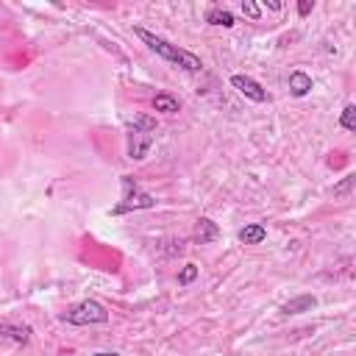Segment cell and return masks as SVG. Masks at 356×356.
<instances>
[{"mask_svg":"<svg viewBox=\"0 0 356 356\" xmlns=\"http://www.w3.org/2000/svg\"><path fill=\"white\" fill-rule=\"evenodd\" d=\"M178 108H181L178 97H172V95H167V92H159V95L153 97V111H161V114H175Z\"/></svg>","mask_w":356,"mask_h":356,"instance_id":"cell-12","label":"cell"},{"mask_svg":"<svg viewBox=\"0 0 356 356\" xmlns=\"http://www.w3.org/2000/svg\"><path fill=\"white\" fill-rule=\"evenodd\" d=\"M61 323H70V325H103V323H108V312H106V306L100 300L86 298V300H78L75 306H70L61 314Z\"/></svg>","mask_w":356,"mask_h":356,"instance_id":"cell-3","label":"cell"},{"mask_svg":"<svg viewBox=\"0 0 356 356\" xmlns=\"http://www.w3.org/2000/svg\"><path fill=\"white\" fill-rule=\"evenodd\" d=\"M206 22H209V25H217V28H234V25H236V17H234V11L214 6V8L206 11Z\"/></svg>","mask_w":356,"mask_h":356,"instance_id":"cell-10","label":"cell"},{"mask_svg":"<svg viewBox=\"0 0 356 356\" xmlns=\"http://www.w3.org/2000/svg\"><path fill=\"white\" fill-rule=\"evenodd\" d=\"M317 306V298L314 295H298V298H289L284 306H281V314H303V312H312Z\"/></svg>","mask_w":356,"mask_h":356,"instance_id":"cell-9","label":"cell"},{"mask_svg":"<svg viewBox=\"0 0 356 356\" xmlns=\"http://www.w3.org/2000/svg\"><path fill=\"white\" fill-rule=\"evenodd\" d=\"M128 128V147H125V153H128V159L131 161H145L147 159V153H150V147H153V131H145V128H136V125H125Z\"/></svg>","mask_w":356,"mask_h":356,"instance_id":"cell-4","label":"cell"},{"mask_svg":"<svg viewBox=\"0 0 356 356\" xmlns=\"http://www.w3.org/2000/svg\"><path fill=\"white\" fill-rule=\"evenodd\" d=\"M353 186H356V175L348 172L339 184H334V197H350L353 195Z\"/></svg>","mask_w":356,"mask_h":356,"instance_id":"cell-14","label":"cell"},{"mask_svg":"<svg viewBox=\"0 0 356 356\" xmlns=\"http://www.w3.org/2000/svg\"><path fill=\"white\" fill-rule=\"evenodd\" d=\"M236 239H239L242 245H261V242L267 239V228H264L261 222H248L245 228L236 231Z\"/></svg>","mask_w":356,"mask_h":356,"instance_id":"cell-8","label":"cell"},{"mask_svg":"<svg viewBox=\"0 0 356 356\" xmlns=\"http://www.w3.org/2000/svg\"><path fill=\"white\" fill-rule=\"evenodd\" d=\"M120 184H122V197L117 206L108 209V214L120 217V214H131V211H145V209H156V197L150 192H145L134 175H120Z\"/></svg>","mask_w":356,"mask_h":356,"instance_id":"cell-2","label":"cell"},{"mask_svg":"<svg viewBox=\"0 0 356 356\" xmlns=\"http://www.w3.org/2000/svg\"><path fill=\"white\" fill-rule=\"evenodd\" d=\"M197 273H200V270H197V264H184V270L178 273V284H181V286L192 284V281L197 278Z\"/></svg>","mask_w":356,"mask_h":356,"instance_id":"cell-15","label":"cell"},{"mask_svg":"<svg viewBox=\"0 0 356 356\" xmlns=\"http://www.w3.org/2000/svg\"><path fill=\"white\" fill-rule=\"evenodd\" d=\"M312 8H314V0H300V3H298V14H300V17L312 14Z\"/></svg>","mask_w":356,"mask_h":356,"instance_id":"cell-17","label":"cell"},{"mask_svg":"<svg viewBox=\"0 0 356 356\" xmlns=\"http://www.w3.org/2000/svg\"><path fill=\"white\" fill-rule=\"evenodd\" d=\"M242 14L248 17V19H261V6L259 3H253V0H242Z\"/></svg>","mask_w":356,"mask_h":356,"instance_id":"cell-16","label":"cell"},{"mask_svg":"<svg viewBox=\"0 0 356 356\" xmlns=\"http://www.w3.org/2000/svg\"><path fill=\"white\" fill-rule=\"evenodd\" d=\"M92 356H122V353H117V350H97V353H92Z\"/></svg>","mask_w":356,"mask_h":356,"instance_id":"cell-19","label":"cell"},{"mask_svg":"<svg viewBox=\"0 0 356 356\" xmlns=\"http://www.w3.org/2000/svg\"><path fill=\"white\" fill-rule=\"evenodd\" d=\"M286 86H289V95H292V97H306V95L312 92L314 81H312V75H309V72H303V70H292V72H289Z\"/></svg>","mask_w":356,"mask_h":356,"instance_id":"cell-6","label":"cell"},{"mask_svg":"<svg viewBox=\"0 0 356 356\" xmlns=\"http://www.w3.org/2000/svg\"><path fill=\"white\" fill-rule=\"evenodd\" d=\"M134 33H136V36L142 39V44H147V50H153L159 58H164V61L181 67V70H186V72H203V61H200L195 53H189V50H184V47H178V44H172L170 39H164V36H159V33L142 28V25H136Z\"/></svg>","mask_w":356,"mask_h":356,"instance_id":"cell-1","label":"cell"},{"mask_svg":"<svg viewBox=\"0 0 356 356\" xmlns=\"http://www.w3.org/2000/svg\"><path fill=\"white\" fill-rule=\"evenodd\" d=\"M264 6H267L270 11H281V8H284V3H278V0H267Z\"/></svg>","mask_w":356,"mask_h":356,"instance_id":"cell-18","label":"cell"},{"mask_svg":"<svg viewBox=\"0 0 356 356\" xmlns=\"http://www.w3.org/2000/svg\"><path fill=\"white\" fill-rule=\"evenodd\" d=\"M217 236H220L217 222L209 220V217H200V220H197V242H200V245H211Z\"/></svg>","mask_w":356,"mask_h":356,"instance_id":"cell-11","label":"cell"},{"mask_svg":"<svg viewBox=\"0 0 356 356\" xmlns=\"http://www.w3.org/2000/svg\"><path fill=\"white\" fill-rule=\"evenodd\" d=\"M0 339H11L17 345H25L31 339V325H22V323H0Z\"/></svg>","mask_w":356,"mask_h":356,"instance_id":"cell-7","label":"cell"},{"mask_svg":"<svg viewBox=\"0 0 356 356\" xmlns=\"http://www.w3.org/2000/svg\"><path fill=\"white\" fill-rule=\"evenodd\" d=\"M339 125H342L348 134H356V106H353V103H348V106L342 108V114H339Z\"/></svg>","mask_w":356,"mask_h":356,"instance_id":"cell-13","label":"cell"},{"mask_svg":"<svg viewBox=\"0 0 356 356\" xmlns=\"http://www.w3.org/2000/svg\"><path fill=\"white\" fill-rule=\"evenodd\" d=\"M231 86H234L242 97H248V100H253V103H264V100H267V89H264L256 78H250V75L234 72V75H231Z\"/></svg>","mask_w":356,"mask_h":356,"instance_id":"cell-5","label":"cell"}]
</instances>
